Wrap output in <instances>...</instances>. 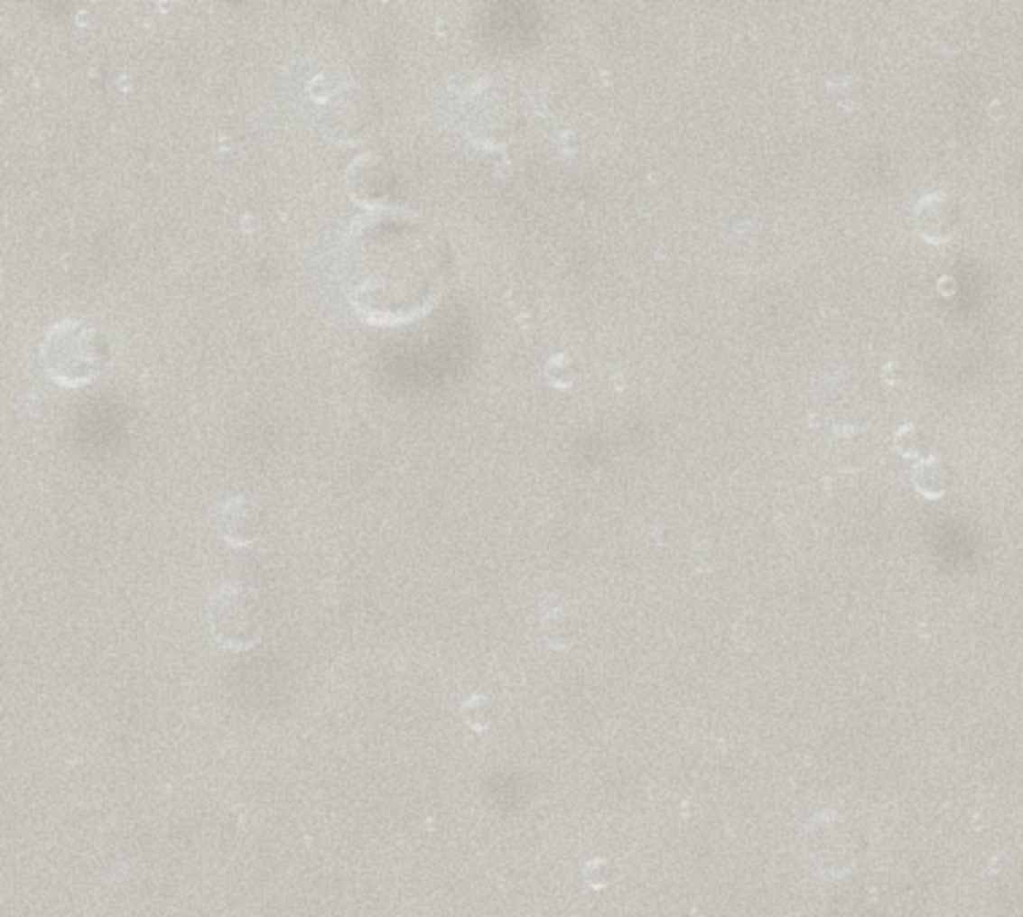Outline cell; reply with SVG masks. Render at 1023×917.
I'll return each mask as SVG.
<instances>
[{
    "label": "cell",
    "mask_w": 1023,
    "mask_h": 917,
    "mask_svg": "<svg viewBox=\"0 0 1023 917\" xmlns=\"http://www.w3.org/2000/svg\"><path fill=\"white\" fill-rule=\"evenodd\" d=\"M321 130L329 140L353 145L367 140L383 122V103L380 97L356 81L337 84V89L321 103Z\"/></svg>",
    "instance_id": "cell-5"
},
{
    "label": "cell",
    "mask_w": 1023,
    "mask_h": 917,
    "mask_svg": "<svg viewBox=\"0 0 1023 917\" xmlns=\"http://www.w3.org/2000/svg\"><path fill=\"white\" fill-rule=\"evenodd\" d=\"M940 291L943 293H953V277H943L940 280Z\"/></svg>",
    "instance_id": "cell-16"
},
{
    "label": "cell",
    "mask_w": 1023,
    "mask_h": 917,
    "mask_svg": "<svg viewBox=\"0 0 1023 917\" xmlns=\"http://www.w3.org/2000/svg\"><path fill=\"white\" fill-rule=\"evenodd\" d=\"M213 527L227 543L251 546L262 538V533L267 527V514L254 498L232 496V498H224L213 509Z\"/></svg>",
    "instance_id": "cell-7"
},
{
    "label": "cell",
    "mask_w": 1023,
    "mask_h": 917,
    "mask_svg": "<svg viewBox=\"0 0 1023 917\" xmlns=\"http://www.w3.org/2000/svg\"><path fill=\"white\" fill-rule=\"evenodd\" d=\"M830 449H832L835 463L843 471H860V468H865L870 463V458L876 452V444H873V439H870L868 431L849 425V428H838L835 431Z\"/></svg>",
    "instance_id": "cell-9"
},
{
    "label": "cell",
    "mask_w": 1023,
    "mask_h": 917,
    "mask_svg": "<svg viewBox=\"0 0 1023 917\" xmlns=\"http://www.w3.org/2000/svg\"><path fill=\"white\" fill-rule=\"evenodd\" d=\"M208 622L216 641L227 649L246 652L262 641L265 606L262 597L243 584H224L208 606Z\"/></svg>",
    "instance_id": "cell-4"
},
{
    "label": "cell",
    "mask_w": 1023,
    "mask_h": 917,
    "mask_svg": "<svg viewBox=\"0 0 1023 917\" xmlns=\"http://www.w3.org/2000/svg\"><path fill=\"white\" fill-rule=\"evenodd\" d=\"M452 266V245L437 224L415 213L372 210L350 224L337 277L364 320L399 326L437 307Z\"/></svg>",
    "instance_id": "cell-1"
},
{
    "label": "cell",
    "mask_w": 1023,
    "mask_h": 917,
    "mask_svg": "<svg viewBox=\"0 0 1023 917\" xmlns=\"http://www.w3.org/2000/svg\"><path fill=\"white\" fill-rule=\"evenodd\" d=\"M894 449L902 455V458H910V460H926L929 458V449H932V439L929 433L916 425V422H905L897 436H894Z\"/></svg>",
    "instance_id": "cell-11"
},
{
    "label": "cell",
    "mask_w": 1023,
    "mask_h": 917,
    "mask_svg": "<svg viewBox=\"0 0 1023 917\" xmlns=\"http://www.w3.org/2000/svg\"><path fill=\"white\" fill-rule=\"evenodd\" d=\"M913 224H916V232H918L921 240H926L932 245L951 243L962 229V205L945 191L926 194L916 205Z\"/></svg>",
    "instance_id": "cell-8"
},
{
    "label": "cell",
    "mask_w": 1023,
    "mask_h": 917,
    "mask_svg": "<svg viewBox=\"0 0 1023 917\" xmlns=\"http://www.w3.org/2000/svg\"><path fill=\"white\" fill-rule=\"evenodd\" d=\"M899 377H902V369H899L897 364H888V366L883 369V380H886L888 385H894V383H899Z\"/></svg>",
    "instance_id": "cell-15"
},
{
    "label": "cell",
    "mask_w": 1023,
    "mask_h": 917,
    "mask_svg": "<svg viewBox=\"0 0 1023 917\" xmlns=\"http://www.w3.org/2000/svg\"><path fill=\"white\" fill-rule=\"evenodd\" d=\"M547 380L555 385V388H572L574 383H577V377H580V364H577V358L574 356H569V353H558V356H553L550 361H547Z\"/></svg>",
    "instance_id": "cell-13"
},
{
    "label": "cell",
    "mask_w": 1023,
    "mask_h": 917,
    "mask_svg": "<svg viewBox=\"0 0 1023 917\" xmlns=\"http://www.w3.org/2000/svg\"><path fill=\"white\" fill-rule=\"evenodd\" d=\"M111 361L108 337L76 318L54 323L41 342L43 372L65 388H79L92 383Z\"/></svg>",
    "instance_id": "cell-2"
},
{
    "label": "cell",
    "mask_w": 1023,
    "mask_h": 917,
    "mask_svg": "<svg viewBox=\"0 0 1023 917\" xmlns=\"http://www.w3.org/2000/svg\"><path fill=\"white\" fill-rule=\"evenodd\" d=\"M523 111L509 84L498 79L474 81L460 97V125L479 148H498L520 130Z\"/></svg>",
    "instance_id": "cell-3"
},
{
    "label": "cell",
    "mask_w": 1023,
    "mask_h": 917,
    "mask_svg": "<svg viewBox=\"0 0 1023 917\" xmlns=\"http://www.w3.org/2000/svg\"><path fill=\"white\" fill-rule=\"evenodd\" d=\"M832 95H835V100H838L841 108H846V111H857V108H862L868 92H865L862 79H857V76H843V79H838V81L832 84Z\"/></svg>",
    "instance_id": "cell-14"
},
{
    "label": "cell",
    "mask_w": 1023,
    "mask_h": 917,
    "mask_svg": "<svg viewBox=\"0 0 1023 917\" xmlns=\"http://www.w3.org/2000/svg\"><path fill=\"white\" fill-rule=\"evenodd\" d=\"M953 482H956L953 468L945 460H940V458L918 460V466L913 471V487L924 498H943V496H948L953 490Z\"/></svg>",
    "instance_id": "cell-10"
},
{
    "label": "cell",
    "mask_w": 1023,
    "mask_h": 917,
    "mask_svg": "<svg viewBox=\"0 0 1023 917\" xmlns=\"http://www.w3.org/2000/svg\"><path fill=\"white\" fill-rule=\"evenodd\" d=\"M345 186L350 199L364 208L383 210V205L394 197L399 186V175L394 164L380 153H361L345 170Z\"/></svg>",
    "instance_id": "cell-6"
},
{
    "label": "cell",
    "mask_w": 1023,
    "mask_h": 917,
    "mask_svg": "<svg viewBox=\"0 0 1023 917\" xmlns=\"http://www.w3.org/2000/svg\"><path fill=\"white\" fill-rule=\"evenodd\" d=\"M932 38L940 49L945 51H959L970 43V24L962 19V16H945V19H937V24L932 27Z\"/></svg>",
    "instance_id": "cell-12"
}]
</instances>
